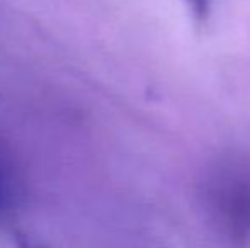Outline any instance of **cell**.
Wrapping results in <instances>:
<instances>
[{"label": "cell", "instance_id": "7a4b0ae2", "mask_svg": "<svg viewBox=\"0 0 250 248\" xmlns=\"http://www.w3.org/2000/svg\"><path fill=\"white\" fill-rule=\"evenodd\" d=\"M188 5L191 16L194 17L196 22H206L211 16L213 9V0H182Z\"/></svg>", "mask_w": 250, "mask_h": 248}, {"label": "cell", "instance_id": "6da1fadb", "mask_svg": "<svg viewBox=\"0 0 250 248\" xmlns=\"http://www.w3.org/2000/svg\"><path fill=\"white\" fill-rule=\"evenodd\" d=\"M220 175L216 192L221 211H227L235 226H238V221H250V170L231 167Z\"/></svg>", "mask_w": 250, "mask_h": 248}, {"label": "cell", "instance_id": "3957f363", "mask_svg": "<svg viewBox=\"0 0 250 248\" xmlns=\"http://www.w3.org/2000/svg\"><path fill=\"white\" fill-rule=\"evenodd\" d=\"M16 242H17V247L19 248H43L41 245H38V243H33L27 236H24V235H17Z\"/></svg>", "mask_w": 250, "mask_h": 248}]
</instances>
